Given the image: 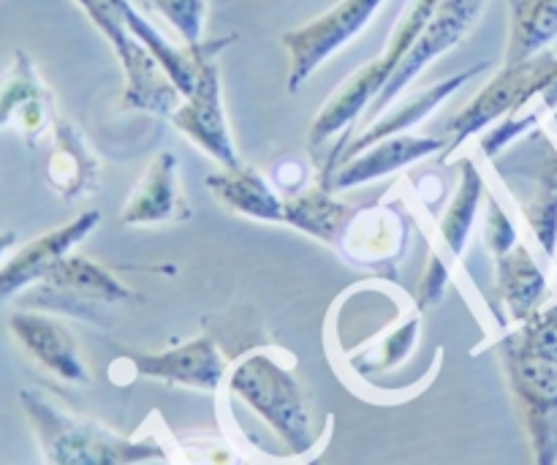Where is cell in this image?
Wrapping results in <instances>:
<instances>
[{"mask_svg": "<svg viewBox=\"0 0 557 465\" xmlns=\"http://www.w3.org/2000/svg\"><path fill=\"white\" fill-rule=\"evenodd\" d=\"M495 348L533 465H557V299L506 330Z\"/></svg>", "mask_w": 557, "mask_h": 465, "instance_id": "obj_1", "label": "cell"}, {"mask_svg": "<svg viewBox=\"0 0 557 465\" xmlns=\"http://www.w3.org/2000/svg\"><path fill=\"white\" fill-rule=\"evenodd\" d=\"M20 406L36 436L44 465H147L172 455L156 436H123L60 406L44 390H20Z\"/></svg>", "mask_w": 557, "mask_h": 465, "instance_id": "obj_2", "label": "cell"}, {"mask_svg": "<svg viewBox=\"0 0 557 465\" xmlns=\"http://www.w3.org/2000/svg\"><path fill=\"white\" fill-rule=\"evenodd\" d=\"M438 0H413L406 9V14L397 22L395 33H392L389 44L384 47V52L373 60V63L362 65L351 79L343 82L335 93H332L330 101L319 109V114L313 118L308 129V147L310 150H319V147L332 145L330 156H326L324 167L319 172V183H330L332 172H335V161L341 156L343 147L351 139V131L359 120L364 118V112L370 109V103L384 93V87L389 85V79L395 76V71L400 69L403 60L408 58V52L413 49V44L419 41L422 30L428 27L430 16H433Z\"/></svg>", "mask_w": 557, "mask_h": 465, "instance_id": "obj_3", "label": "cell"}, {"mask_svg": "<svg viewBox=\"0 0 557 465\" xmlns=\"http://www.w3.org/2000/svg\"><path fill=\"white\" fill-rule=\"evenodd\" d=\"M226 395L248 406L275 433L292 457H308L315 439L305 387L286 352L253 348L234 359L226 376Z\"/></svg>", "mask_w": 557, "mask_h": 465, "instance_id": "obj_4", "label": "cell"}, {"mask_svg": "<svg viewBox=\"0 0 557 465\" xmlns=\"http://www.w3.org/2000/svg\"><path fill=\"white\" fill-rule=\"evenodd\" d=\"M87 20L98 27L109 47L114 49L120 69H123V109L128 112L156 114V118H172L183 103V93L174 85L172 76L163 71L156 54L131 33L125 11L131 0H74Z\"/></svg>", "mask_w": 557, "mask_h": 465, "instance_id": "obj_5", "label": "cell"}, {"mask_svg": "<svg viewBox=\"0 0 557 465\" xmlns=\"http://www.w3.org/2000/svg\"><path fill=\"white\" fill-rule=\"evenodd\" d=\"M557 76V54L544 49L542 54L522 63H504V69L466 103L451 114L444 125L446 150L441 161L449 163L455 152L473 136L484 134L490 125L504 120L506 114H520L531 109L542 98V93L553 85Z\"/></svg>", "mask_w": 557, "mask_h": 465, "instance_id": "obj_6", "label": "cell"}, {"mask_svg": "<svg viewBox=\"0 0 557 465\" xmlns=\"http://www.w3.org/2000/svg\"><path fill=\"white\" fill-rule=\"evenodd\" d=\"M136 299V292L125 286L114 270L82 254H69L38 286L22 294V308L47 314L74 316V319L103 325L98 310L109 305Z\"/></svg>", "mask_w": 557, "mask_h": 465, "instance_id": "obj_7", "label": "cell"}, {"mask_svg": "<svg viewBox=\"0 0 557 465\" xmlns=\"http://www.w3.org/2000/svg\"><path fill=\"white\" fill-rule=\"evenodd\" d=\"M500 158V156H498ZM495 169L506 180H528L531 194L520 199L522 218L531 229L533 240L549 261L557 259V145L544 129H536L509 147L504 161H495Z\"/></svg>", "mask_w": 557, "mask_h": 465, "instance_id": "obj_8", "label": "cell"}, {"mask_svg": "<svg viewBox=\"0 0 557 465\" xmlns=\"http://www.w3.org/2000/svg\"><path fill=\"white\" fill-rule=\"evenodd\" d=\"M386 0H337L315 20L283 33L281 44L288 54V93L302 90L305 82L346 44H351L373 22Z\"/></svg>", "mask_w": 557, "mask_h": 465, "instance_id": "obj_9", "label": "cell"}, {"mask_svg": "<svg viewBox=\"0 0 557 465\" xmlns=\"http://www.w3.org/2000/svg\"><path fill=\"white\" fill-rule=\"evenodd\" d=\"M234 38L237 36H223L212 41V47L201 58L194 90L183 98L177 112L169 118L185 139L194 142L199 150H205L221 169H237L243 163L237 145H234L232 129H228L226 107H223L221 69H218V54L228 44H234Z\"/></svg>", "mask_w": 557, "mask_h": 465, "instance_id": "obj_10", "label": "cell"}, {"mask_svg": "<svg viewBox=\"0 0 557 465\" xmlns=\"http://www.w3.org/2000/svg\"><path fill=\"white\" fill-rule=\"evenodd\" d=\"M52 87L25 49H14L11 63L0 71V131H14L25 147L49 142L58 123Z\"/></svg>", "mask_w": 557, "mask_h": 465, "instance_id": "obj_11", "label": "cell"}, {"mask_svg": "<svg viewBox=\"0 0 557 465\" xmlns=\"http://www.w3.org/2000/svg\"><path fill=\"white\" fill-rule=\"evenodd\" d=\"M484 5H487V0H438V5H435L433 16H430L428 27L422 30L419 41L413 44V49L403 60L400 69L395 71V76L384 87V93L364 112V123L370 125L375 118H381L430 63H435L441 54L455 49L476 27Z\"/></svg>", "mask_w": 557, "mask_h": 465, "instance_id": "obj_12", "label": "cell"}, {"mask_svg": "<svg viewBox=\"0 0 557 465\" xmlns=\"http://www.w3.org/2000/svg\"><path fill=\"white\" fill-rule=\"evenodd\" d=\"M98 223H101V212L85 210L74 221L38 234L30 243L5 256V261L0 265V305L38 286L65 256L74 254L76 245L85 243L96 232Z\"/></svg>", "mask_w": 557, "mask_h": 465, "instance_id": "obj_13", "label": "cell"}, {"mask_svg": "<svg viewBox=\"0 0 557 465\" xmlns=\"http://www.w3.org/2000/svg\"><path fill=\"white\" fill-rule=\"evenodd\" d=\"M408 234V218L389 201H375L362 210L357 207L335 250L359 270L395 276V267L406 256Z\"/></svg>", "mask_w": 557, "mask_h": 465, "instance_id": "obj_14", "label": "cell"}, {"mask_svg": "<svg viewBox=\"0 0 557 465\" xmlns=\"http://www.w3.org/2000/svg\"><path fill=\"white\" fill-rule=\"evenodd\" d=\"M128 363L134 365L139 379L207 392V395H215L226 387L228 368H232L210 335L194 338V341L163 348V352L131 354Z\"/></svg>", "mask_w": 557, "mask_h": 465, "instance_id": "obj_15", "label": "cell"}, {"mask_svg": "<svg viewBox=\"0 0 557 465\" xmlns=\"http://www.w3.org/2000/svg\"><path fill=\"white\" fill-rule=\"evenodd\" d=\"M9 332L16 346L41 370L63 384H90V368L82 359L79 346L69 327L54 314L36 308H20L9 316Z\"/></svg>", "mask_w": 557, "mask_h": 465, "instance_id": "obj_16", "label": "cell"}, {"mask_svg": "<svg viewBox=\"0 0 557 465\" xmlns=\"http://www.w3.org/2000/svg\"><path fill=\"white\" fill-rule=\"evenodd\" d=\"M44 180H47L49 191L63 201L90 199L103 185L101 158L87 142L85 131L63 114L49 134Z\"/></svg>", "mask_w": 557, "mask_h": 465, "instance_id": "obj_17", "label": "cell"}, {"mask_svg": "<svg viewBox=\"0 0 557 465\" xmlns=\"http://www.w3.org/2000/svg\"><path fill=\"white\" fill-rule=\"evenodd\" d=\"M177 172L180 161L172 150L156 152L131 188L120 210V223L123 227H166V223L188 221L194 210L180 188Z\"/></svg>", "mask_w": 557, "mask_h": 465, "instance_id": "obj_18", "label": "cell"}, {"mask_svg": "<svg viewBox=\"0 0 557 465\" xmlns=\"http://www.w3.org/2000/svg\"><path fill=\"white\" fill-rule=\"evenodd\" d=\"M484 69H487V63H479V65H473V69L457 71L455 76H446V79L435 82V85L422 87V90H417L413 96L403 98L400 103H395V107L386 109L381 118H375L373 123L364 125V129L359 131L357 136H351V139H348V145L343 147L341 156H337L335 169L341 167V163L351 161V158L359 156L362 150H368V147L375 145V142L389 139V136L411 134L413 125H419L422 120H428L430 114H433L435 109L441 107V103L449 101V98L455 96L460 87H466L468 82H471L473 76L482 74ZM332 174H335V172H332Z\"/></svg>", "mask_w": 557, "mask_h": 465, "instance_id": "obj_19", "label": "cell"}, {"mask_svg": "<svg viewBox=\"0 0 557 465\" xmlns=\"http://www.w3.org/2000/svg\"><path fill=\"white\" fill-rule=\"evenodd\" d=\"M446 145H449L446 136H389V139L370 145L368 150L354 156L351 161L341 163L330 178V183H326V188L337 194V191H351L359 188V185L375 183V180L389 178V174L413 167V163L424 161L430 156H438V152L444 156Z\"/></svg>", "mask_w": 557, "mask_h": 465, "instance_id": "obj_20", "label": "cell"}, {"mask_svg": "<svg viewBox=\"0 0 557 465\" xmlns=\"http://www.w3.org/2000/svg\"><path fill=\"white\" fill-rule=\"evenodd\" d=\"M207 191L223 210L256 223H283L286 196L259 169L239 163L237 169H218L207 174Z\"/></svg>", "mask_w": 557, "mask_h": 465, "instance_id": "obj_21", "label": "cell"}, {"mask_svg": "<svg viewBox=\"0 0 557 465\" xmlns=\"http://www.w3.org/2000/svg\"><path fill=\"white\" fill-rule=\"evenodd\" d=\"M495 292L511 325L525 321L547 303L549 278L522 240L509 254L495 259Z\"/></svg>", "mask_w": 557, "mask_h": 465, "instance_id": "obj_22", "label": "cell"}, {"mask_svg": "<svg viewBox=\"0 0 557 465\" xmlns=\"http://www.w3.org/2000/svg\"><path fill=\"white\" fill-rule=\"evenodd\" d=\"M357 207L348 201L335 199V191L324 188L321 183L299 191V194L286 196L283 201V227H292L319 243L337 248L348 221L354 218Z\"/></svg>", "mask_w": 557, "mask_h": 465, "instance_id": "obj_23", "label": "cell"}, {"mask_svg": "<svg viewBox=\"0 0 557 465\" xmlns=\"http://www.w3.org/2000/svg\"><path fill=\"white\" fill-rule=\"evenodd\" d=\"M509 3V41L504 63H522L557 38V0H506Z\"/></svg>", "mask_w": 557, "mask_h": 465, "instance_id": "obj_24", "label": "cell"}, {"mask_svg": "<svg viewBox=\"0 0 557 465\" xmlns=\"http://www.w3.org/2000/svg\"><path fill=\"white\" fill-rule=\"evenodd\" d=\"M484 199V178L482 169L473 158H462L460 161V183H457L455 194L446 201V210L441 212L438 234L441 243L449 248L455 259H460L466 250L468 237L473 232V223L479 218V207Z\"/></svg>", "mask_w": 557, "mask_h": 465, "instance_id": "obj_25", "label": "cell"}, {"mask_svg": "<svg viewBox=\"0 0 557 465\" xmlns=\"http://www.w3.org/2000/svg\"><path fill=\"white\" fill-rule=\"evenodd\" d=\"M139 3L145 11L161 16L183 47H199L205 41L207 14H210L207 0H139Z\"/></svg>", "mask_w": 557, "mask_h": 465, "instance_id": "obj_26", "label": "cell"}, {"mask_svg": "<svg viewBox=\"0 0 557 465\" xmlns=\"http://www.w3.org/2000/svg\"><path fill=\"white\" fill-rule=\"evenodd\" d=\"M547 118V112L542 109V103H533L531 109H525V112L520 114H506L504 120H498V123L493 125V129L487 131V134L479 139V150H482L484 158H490V161H495L498 156H504L509 147H515L517 142L525 139L528 134H533L536 129H542V120Z\"/></svg>", "mask_w": 557, "mask_h": 465, "instance_id": "obj_27", "label": "cell"}, {"mask_svg": "<svg viewBox=\"0 0 557 465\" xmlns=\"http://www.w3.org/2000/svg\"><path fill=\"white\" fill-rule=\"evenodd\" d=\"M520 243V232H517L515 221L506 212V207L498 199H487V212H484V245L493 254V259L509 254L515 245Z\"/></svg>", "mask_w": 557, "mask_h": 465, "instance_id": "obj_28", "label": "cell"}, {"mask_svg": "<svg viewBox=\"0 0 557 465\" xmlns=\"http://www.w3.org/2000/svg\"><path fill=\"white\" fill-rule=\"evenodd\" d=\"M449 278H451V272H449V267H446V261L441 259L438 254H430L422 278H419V283H417V294H413V305H417L419 314L435 308V305L444 299L446 286H449Z\"/></svg>", "mask_w": 557, "mask_h": 465, "instance_id": "obj_29", "label": "cell"}, {"mask_svg": "<svg viewBox=\"0 0 557 465\" xmlns=\"http://www.w3.org/2000/svg\"><path fill=\"white\" fill-rule=\"evenodd\" d=\"M185 461L190 465H239V457L223 441L215 439H183Z\"/></svg>", "mask_w": 557, "mask_h": 465, "instance_id": "obj_30", "label": "cell"}, {"mask_svg": "<svg viewBox=\"0 0 557 465\" xmlns=\"http://www.w3.org/2000/svg\"><path fill=\"white\" fill-rule=\"evenodd\" d=\"M272 185L281 191L283 196H294L305 191L308 185V163L302 158H281L270 172Z\"/></svg>", "mask_w": 557, "mask_h": 465, "instance_id": "obj_31", "label": "cell"}, {"mask_svg": "<svg viewBox=\"0 0 557 465\" xmlns=\"http://www.w3.org/2000/svg\"><path fill=\"white\" fill-rule=\"evenodd\" d=\"M14 248H16V232L3 229V232H0V265H3L5 256H9Z\"/></svg>", "mask_w": 557, "mask_h": 465, "instance_id": "obj_32", "label": "cell"}, {"mask_svg": "<svg viewBox=\"0 0 557 465\" xmlns=\"http://www.w3.org/2000/svg\"><path fill=\"white\" fill-rule=\"evenodd\" d=\"M308 465H324V463H321V461H315V457H313V461H310Z\"/></svg>", "mask_w": 557, "mask_h": 465, "instance_id": "obj_33", "label": "cell"}]
</instances>
